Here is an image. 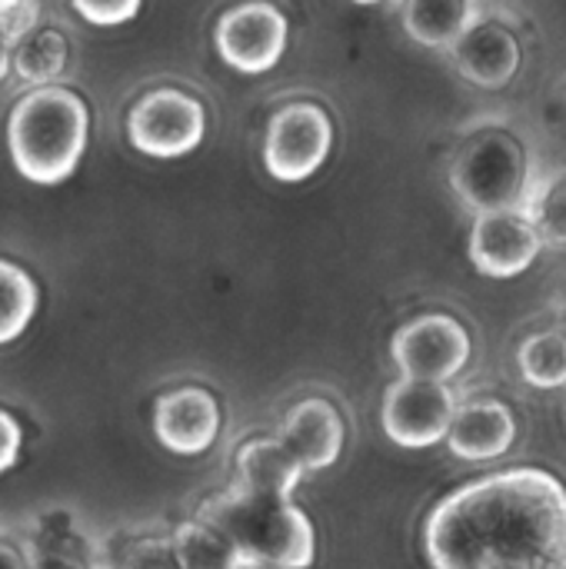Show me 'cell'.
Masks as SVG:
<instances>
[{
  "label": "cell",
  "mask_w": 566,
  "mask_h": 569,
  "mask_svg": "<svg viewBox=\"0 0 566 569\" xmlns=\"http://www.w3.org/2000/svg\"><path fill=\"white\" fill-rule=\"evenodd\" d=\"M180 569H234L244 557L237 547L203 520H187L170 537Z\"/></svg>",
  "instance_id": "obj_18"
},
{
  "label": "cell",
  "mask_w": 566,
  "mask_h": 569,
  "mask_svg": "<svg viewBox=\"0 0 566 569\" xmlns=\"http://www.w3.org/2000/svg\"><path fill=\"white\" fill-rule=\"evenodd\" d=\"M200 520L220 530L244 560L277 569H307L317 540L307 513L287 497H267L230 487L200 507Z\"/></svg>",
  "instance_id": "obj_2"
},
{
  "label": "cell",
  "mask_w": 566,
  "mask_h": 569,
  "mask_svg": "<svg viewBox=\"0 0 566 569\" xmlns=\"http://www.w3.org/2000/svg\"><path fill=\"white\" fill-rule=\"evenodd\" d=\"M434 569H566V487L520 467L450 493L427 520Z\"/></svg>",
  "instance_id": "obj_1"
},
{
  "label": "cell",
  "mask_w": 566,
  "mask_h": 569,
  "mask_svg": "<svg viewBox=\"0 0 566 569\" xmlns=\"http://www.w3.org/2000/svg\"><path fill=\"white\" fill-rule=\"evenodd\" d=\"M0 569H30L27 567V550H17L13 543L0 540Z\"/></svg>",
  "instance_id": "obj_27"
},
{
  "label": "cell",
  "mask_w": 566,
  "mask_h": 569,
  "mask_svg": "<svg viewBox=\"0 0 566 569\" xmlns=\"http://www.w3.org/2000/svg\"><path fill=\"white\" fill-rule=\"evenodd\" d=\"M287 47V17L270 3H240L217 23V50L240 73H267Z\"/></svg>",
  "instance_id": "obj_9"
},
{
  "label": "cell",
  "mask_w": 566,
  "mask_h": 569,
  "mask_svg": "<svg viewBox=\"0 0 566 569\" xmlns=\"http://www.w3.org/2000/svg\"><path fill=\"white\" fill-rule=\"evenodd\" d=\"M390 357L407 380L447 383L470 363V333L447 313H427L397 330Z\"/></svg>",
  "instance_id": "obj_6"
},
{
  "label": "cell",
  "mask_w": 566,
  "mask_h": 569,
  "mask_svg": "<svg viewBox=\"0 0 566 569\" xmlns=\"http://www.w3.org/2000/svg\"><path fill=\"white\" fill-rule=\"evenodd\" d=\"M330 143V117L317 103H290L277 110L267 127L264 163L280 183H300L324 167Z\"/></svg>",
  "instance_id": "obj_5"
},
{
  "label": "cell",
  "mask_w": 566,
  "mask_h": 569,
  "mask_svg": "<svg viewBox=\"0 0 566 569\" xmlns=\"http://www.w3.org/2000/svg\"><path fill=\"white\" fill-rule=\"evenodd\" d=\"M33 20V0H0V33L13 40Z\"/></svg>",
  "instance_id": "obj_25"
},
{
  "label": "cell",
  "mask_w": 566,
  "mask_h": 569,
  "mask_svg": "<svg viewBox=\"0 0 566 569\" xmlns=\"http://www.w3.org/2000/svg\"><path fill=\"white\" fill-rule=\"evenodd\" d=\"M234 569H277V567H267V563H257V560H240Z\"/></svg>",
  "instance_id": "obj_29"
},
{
  "label": "cell",
  "mask_w": 566,
  "mask_h": 569,
  "mask_svg": "<svg viewBox=\"0 0 566 569\" xmlns=\"http://www.w3.org/2000/svg\"><path fill=\"white\" fill-rule=\"evenodd\" d=\"M17 453H20V427L7 410H0V473L17 463Z\"/></svg>",
  "instance_id": "obj_26"
},
{
  "label": "cell",
  "mask_w": 566,
  "mask_h": 569,
  "mask_svg": "<svg viewBox=\"0 0 566 569\" xmlns=\"http://www.w3.org/2000/svg\"><path fill=\"white\" fill-rule=\"evenodd\" d=\"M517 440V417L500 400H470L457 403V413L447 430V447L467 463H487L504 457Z\"/></svg>",
  "instance_id": "obj_14"
},
{
  "label": "cell",
  "mask_w": 566,
  "mask_h": 569,
  "mask_svg": "<svg viewBox=\"0 0 566 569\" xmlns=\"http://www.w3.org/2000/svg\"><path fill=\"white\" fill-rule=\"evenodd\" d=\"M203 107L180 93V90H153L147 93L127 120L130 130V143L147 153V157H160V160H173L190 153L200 140H203Z\"/></svg>",
  "instance_id": "obj_7"
},
{
  "label": "cell",
  "mask_w": 566,
  "mask_h": 569,
  "mask_svg": "<svg viewBox=\"0 0 566 569\" xmlns=\"http://www.w3.org/2000/svg\"><path fill=\"white\" fill-rule=\"evenodd\" d=\"M37 313V283L13 263L0 260V343L17 340Z\"/></svg>",
  "instance_id": "obj_20"
},
{
  "label": "cell",
  "mask_w": 566,
  "mask_h": 569,
  "mask_svg": "<svg viewBox=\"0 0 566 569\" xmlns=\"http://www.w3.org/2000/svg\"><path fill=\"white\" fill-rule=\"evenodd\" d=\"M354 3H384V0H354Z\"/></svg>",
  "instance_id": "obj_30"
},
{
  "label": "cell",
  "mask_w": 566,
  "mask_h": 569,
  "mask_svg": "<svg viewBox=\"0 0 566 569\" xmlns=\"http://www.w3.org/2000/svg\"><path fill=\"white\" fill-rule=\"evenodd\" d=\"M73 10L97 27H117L137 17L140 0H73Z\"/></svg>",
  "instance_id": "obj_24"
},
{
  "label": "cell",
  "mask_w": 566,
  "mask_h": 569,
  "mask_svg": "<svg viewBox=\"0 0 566 569\" xmlns=\"http://www.w3.org/2000/svg\"><path fill=\"white\" fill-rule=\"evenodd\" d=\"M534 177L524 140L507 127H484L470 133L450 170L457 197L474 213L520 210Z\"/></svg>",
  "instance_id": "obj_4"
},
{
  "label": "cell",
  "mask_w": 566,
  "mask_h": 569,
  "mask_svg": "<svg viewBox=\"0 0 566 569\" xmlns=\"http://www.w3.org/2000/svg\"><path fill=\"white\" fill-rule=\"evenodd\" d=\"M450 57L464 80L484 90H500L517 77L524 63V47L514 27H507L497 17L477 13L467 23V30L457 37V43L450 47Z\"/></svg>",
  "instance_id": "obj_11"
},
{
  "label": "cell",
  "mask_w": 566,
  "mask_h": 569,
  "mask_svg": "<svg viewBox=\"0 0 566 569\" xmlns=\"http://www.w3.org/2000/svg\"><path fill=\"white\" fill-rule=\"evenodd\" d=\"M7 67H10V40H7V37L0 33V80H3Z\"/></svg>",
  "instance_id": "obj_28"
},
{
  "label": "cell",
  "mask_w": 566,
  "mask_h": 569,
  "mask_svg": "<svg viewBox=\"0 0 566 569\" xmlns=\"http://www.w3.org/2000/svg\"><path fill=\"white\" fill-rule=\"evenodd\" d=\"M237 477L234 487L237 490H250V493H267V497H287L294 500L297 483L304 480V470L297 467V460L284 450V443L274 437H260L250 440L237 450Z\"/></svg>",
  "instance_id": "obj_15"
},
{
  "label": "cell",
  "mask_w": 566,
  "mask_h": 569,
  "mask_svg": "<svg viewBox=\"0 0 566 569\" xmlns=\"http://www.w3.org/2000/svg\"><path fill=\"white\" fill-rule=\"evenodd\" d=\"M277 440L304 473H317L337 463L344 450V420L327 400H300L284 417Z\"/></svg>",
  "instance_id": "obj_13"
},
{
  "label": "cell",
  "mask_w": 566,
  "mask_h": 569,
  "mask_svg": "<svg viewBox=\"0 0 566 569\" xmlns=\"http://www.w3.org/2000/svg\"><path fill=\"white\" fill-rule=\"evenodd\" d=\"M477 13V0H404L407 33L430 50H450Z\"/></svg>",
  "instance_id": "obj_16"
},
{
  "label": "cell",
  "mask_w": 566,
  "mask_h": 569,
  "mask_svg": "<svg viewBox=\"0 0 566 569\" xmlns=\"http://www.w3.org/2000/svg\"><path fill=\"white\" fill-rule=\"evenodd\" d=\"M520 373L537 390L566 387V333L564 330H540L520 343L517 353Z\"/></svg>",
  "instance_id": "obj_19"
},
{
  "label": "cell",
  "mask_w": 566,
  "mask_h": 569,
  "mask_svg": "<svg viewBox=\"0 0 566 569\" xmlns=\"http://www.w3.org/2000/svg\"><path fill=\"white\" fill-rule=\"evenodd\" d=\"M457 397L447 383L400 377L384 397V430L397 447L424 450L447 440Z\"/></svg>",
  "instance_id": "obj_8"
},
{
  "label": "cell",
  "mask_w": 566,
  "mask_h": 569,
  "mask_svg": "<svg viewBox=\"0 0 566 569\" xmlns=\"http://www.w3.org/2000/svg\"><path fill=\"white\" fill-rule=\"evenodd\" d=\"M100 569H180L173 543L163 537H140L127 543L117 557L100 560Z\"/></svg>",
  "instance_id": "obj_23"
},
{
  "label": "cell",
  "mask_w": 566,
  "mask_h": 569,
  "mask_svg": "<svg viewBox=\"0 0 566 569\" xmlns=\"http://www.w3.org/2000/svg\"><path fill=\"white\" fill-rule=\"evenodd\" d=\"M87 127L90 113L73 90L40 87L10 113V157L30 183H63L87 150Z\"/></svg>",
  "instance_id": "obj_3"
},
{
  "label": "cell",
  "mask_w": 566,
  "mask_h": 569,
  "mask_svg": "<svg viewBox=\"0 0 566 569\" xmlns=\"http://www.w3.org/2000/svg\"><path fill=\"white\" fill-rule=\"evenodd\" d=\"M27 567L30 569H100L93 550L80 540H73L67 530H43L27 547Z\"/></svg>",
  "instance_id": "obj_21"
},
{
  "label": "cell",
  "mask_w": 566,
  "mask_h": 569,
  "mask_svg": "<svg viewBox=\"0 0 566 569\" xmlns=\"http://www.w3.org/2000/svg\"><path fill=\"white\" fill-rule=\"evenodd\" d=\"M520 210L534 223L544 247H566V170L534 177Z\"/></svg>",
  "instance_id": "obj_17"
},
{
  "label": "cell",
  "mask_w": 566,
  "mask_h": 569,
  "mask_svg": "<svg viewBox=\"0 0 566 569\" xmlns=\"http://www.w3.org/2000/svg\"><path fill=\"white\" fill-rule=\"evenodd\" d=\"M153 433L167 450L180 457L203 453L220 433V407L214 393L203 387H180L163 393L153 407Z\"/></svg>",
  "instance_id": "obj_12"
},
{
  "label": "cell",
  "mask_w": 566,
  "mask_h": 569,
  "mask_svg": "<svg viewBox=\"0 0 566 569\" xmlns=\"http://www.w3.org/2000/svg\"><path fill=\"white\" fill-rule=\"evenodd\" d=\"M17 70H20L23 80H33V83L57 77L63 70V37H57V33H33L23 43L20 57H17Z\"/></svg>",
  "instance_id": "obj_22"
},
{
  "label": "cell",
  "mask_w": 566,
  "mask_h": 569,
  "mask_svg": "<svg viewBox=\"0 0 566 569\" xmlns=\"http://www.w3.org/2000/svg\"><path fill=\"white\" fill-rule=\"evenodd\" d=\"M540 250L544 243L524 210L477 213L470 230V260L480 273L510 280L524 273L540 257Z\"/></svg>",
  "instance_id": "obj_10"
}]
</instances>
